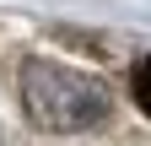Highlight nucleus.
<instances>
[{"label": "nucleus", "instance_id": "nucleus-1", "mask_svg": "<svg viewBox=\"0 0 151 146\" xmlns=\"http://www.w3.org/2000/svg\"><path fill=\"white\" fill-rule=\"evenodd\" d=\"M22 103H27L32 124L70 135V130H86L108 114V87L81 76V70L54 65V60H27L22 65Z\"/></svg>", "mask_w": 151, "mask_h": 146}, {"label": "nucleus", "instance_id": "nucleus-2", "mask_svg": "<svg viewBox=\"0 0 151 146\" xmlns=\"http://www.w3.org/2000/svg\"><path fill=\"white\" fill-rule=\"evenodd\" d=\"M129 92H135V103H140L146 114H151V54H146V60L135 65V76H129Z\"/></svg>", "mask_w": 151, "mask_h": 146}]
</instances>
